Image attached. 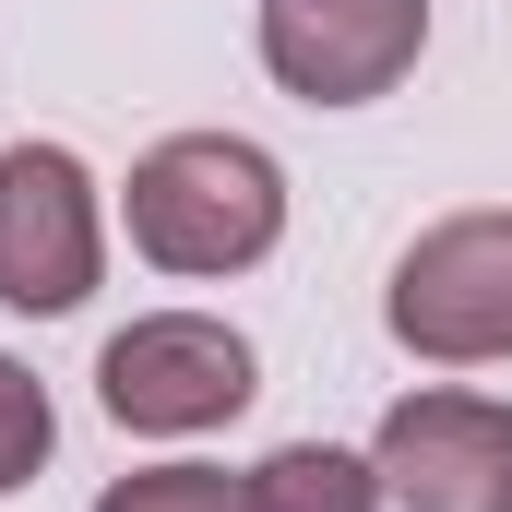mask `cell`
Wrapping results in <instances>:
<instances>
[{
    "label": "cell",
    "mask_w": 512,
    "mask_h": 512,
    "mask_svg": "<svg viewBox=\"0 0 512 512\" xmlns=\"http://www.w3.org/2000/svg\"><path fill=\"white\" fill-rule=\"evenodd\" d=\"M286 239V167L239 131H167L131 167V251L155 274H251Z\"/></svg>",
    "instance_id": "cell-1"
},
{
    "label": "cell",
    "mask_w": 512,
    "mask_h": 512,
    "mask_svg": "<svg viewBox=\"0 0 512 512\" xmlns=\"http://www.w3.org/2000/svg\"><path fill=\"white\" fill-rule=\"evenodd\" d=\"M382 322H393V346L429 358V370H489V358H512V215L501 203L441 215L417 251L393 262Z\"/></svg>",
    "instance_id": "cell-2"
},
{
    "label": "cell",
    "mask_w": 512,
    "mask_h": 512,
    "mask_svg": "<svg viewBox=\"0 0 512 512\" xmlns=\"http://www.w3.org/2000/svg\"><path fill=\"white\" fill-rule=\"evenodd\" d=\"M96 393H108V417L143 429V441H191V429H227L262 393V370H251V334H227L203 310H143V322L108 334Z\"/></svg>",
    "instance_id": "cell-3"
},
{
    "label": "cell",
    "mask_w": 512,
    "mask_h": 512,
    "mask_svg": "<svg viewBox=\"0 0 512 512\" xmlns=\"http://www.w3.org/2000/svg\"><path fill=\"white\" fill-rule=\"evenodd\" d=\"M108 262V215L72 143H12L0 155V310H84Z\"/></svg>",
    "instance_id": "cell-4"
},
{
    "label": "cell",
    "mask_w": 512,
    "mask_h": 512,
    "mask_svg": "<svg viewBox=\"0 0 512 512\" xmlns=\"http://www.w3.org/2000/svg\"><path fill=\"white\" fill-rule=\"evenodd\" d=\"M429 0H262V72L298 108H370L417 72Z\"/></svg>",
    "instance_id": "cell-5"
},
{
    "label": "cell",
    "mask_w": 512,
    "mask_h": 512,
    "mask_svg": "<svg viewBox=\"0 0 512 512\" xmlns=\"http://www.w3.org/2000/svg\"><path fill=\"white\" fill-rule=\"evenodd\" d=\"M405 512H512V405L489 393H405L370 441Z\"/></svg>",
    "instance_id": "cell-6"
},
{
    "label": "cell",
    "mask_w": 512,
    "mask_h": 512,
    "mask_svg": "<svg viewBox=\"0 0 512 512\" xmlns=\"http://www.w3.org/2000/svg\"><path fill=\"white\" fill-rule=\"evenodd\" d=\"M382 465L370 453H334V441H286L251 465V512H382Z\"/></svg>",
    "instance_id": "cell-7"
},
{
    "label": "cell",
    "mask_w": 512,
    "mask_h": 512,
    "mask_svg": "<svg viewBox=\"0 0 512 512\" xmlns=\"http://www.w3.org/2000/svg\"><path fill=\"white\" fill-rule=\"evenodd\" d=\"M96 512H251V477H227V465H143V477H108Z\"/></svg>",
    "instance_id": "cell-8"
},
{
    "label": "cell",
    "mask_w": 512,
    "mask_h": 512,
    "mask_svg": "<svg viewBox=\"0 0 512 512\" xmlns=\"http://www.w3.org/2000/svg\"><path fill=\"white\" fill-rule=\"evenodd\" d=\"M48 441H60V417H48V382L24 370V358H0V501L48 465Z\"/></svg>",
    "instance_id": "cell-9"
}]
</instances>
